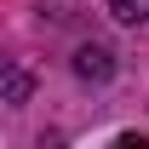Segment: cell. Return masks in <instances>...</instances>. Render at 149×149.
Returning a JSON list of instances; mask_svg holds the SVG:
<instances>
[{
    "instance_id": "6da1fadb",
    "label": "cell",
    "mask_w": 149,
    "mask_h": 149,
    "mask_svg": "<svg viewBox=\"0 0 149 149\" xmlns=\"http://www.w3.org/2000/svg\"><path fill=\"white\" fill-rule=\"evenodd\" d=\"M74 69L86 74V80H109V52H103V46H80V52H74Z\"/></svg>"
},
{
    "instance_id": "7a4b0ae2",
    "label": "cell",
    "mask_w": 149,
    "mask_h": 149,
    "mask_svg": "<svg viewBox=\"0 0 149 149\" xmlns=\"http://www.w3.org/2000/svg\"><path fill=\"white\" fill-rule=\"evenodd\" d=\"M103 6H109L120 23H143L149 17V0H103Z\"/></svg>"
},
{
    "instance_id": "3957f363",
    "label": "cell",
    "mask_w": 149,
    "mask_h": 149,
    "mask_svg": "<svg viewBox=\"0 0 149 149\" xmlns=\"http://www.w3.org/2000/svg\"><path fill=\"white\" fill-rule=\"evenodd\" d=\"M0 92H6V97H23V92H29V80H23L17 69H6V63H0Z\"/></svg>"
}]
</instances>
